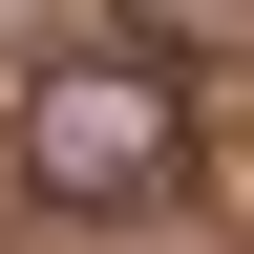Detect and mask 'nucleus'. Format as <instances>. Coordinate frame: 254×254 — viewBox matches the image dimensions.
Returning <instances> with one entry per match:
<instances>
[{"instance_id":"1","label":"nucleus","mask_w":254,"mask_h":254,"mask_svg":"<svg viewBox=\"0 0 254 254\" xmlns=\"http://www.w3.org/2000/svg\"><path fill=\"white\" fill-rule=\"evenodd\" d=\"M190 170V85H170V43H43L21 64V106H0V190L21 212H148V190Z\"/></svg>"}]
</instances>
